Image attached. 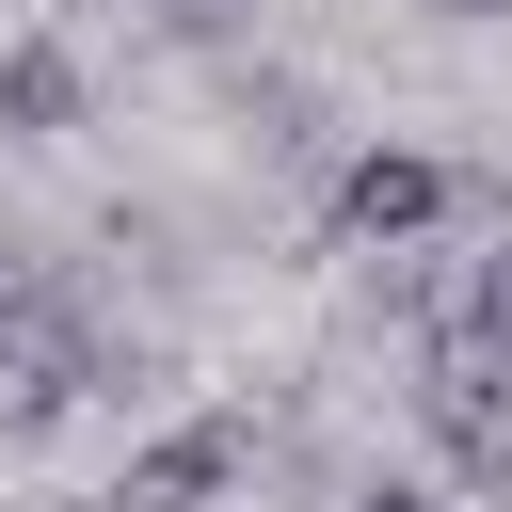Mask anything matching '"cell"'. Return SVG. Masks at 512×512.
Segmentation results:
<instances>
[{"label": "cell", "instance_id": "1", "mask_svg": "<svg viewBox=\"0 0 512 512\" xmlns=\"http://www.w3.org/2000/svg\"><path fill=\"white\" fill-rule=\"evenodd\" d=\"M448 224H512L496 208V176H464V160H432V144H352L336 176H320V240L336 256H432Z\"/></svg>", "mask_w": 512, "mask_h": 512}, {"label": "cell", "instance_id": "2", "mask_svg": "<svg viewBox=\"0 0 512 512\" xmlns=\"http://www.w3.org/2000/svg\"><path fill=\"white\" fill-rule=\"evenodd\" d=\"M96 384H112V304H96V272H64V256H48V288L0 320V432L80 416Z\"/></svg>", "mask_w": 512, "mask_h": 512}, {"label": "cell", "instance_id": "3", "mask_svg": "<svg viewBox=\"0 0 512 512\" xmlns=\"http://www.w3.org/2000/svg\"><path fill=\"white\" fill-rule=\"evenodd\" d=\"M416 432H432V464H448L464 496L512 512V368H480L464 336H432V352H416Z\"/></svg>", "mask_w": 512, "mask_h": 512}, {"label": "cell", "instance_id": "4", "mask_svg": "<svg viewBox=\"0 0 512 512\" xmlns=\"http://www.w3.org/2000/svg\"><path fill=\"white\" fill-rule=\"evenodd\" d=\"M96 112V64L64 32H0V144H64Z\"/></svg>", "mask_w": 512, "mask_h": 512}, {"label": "cell", "instance_id": "5", "mask_svg": "<svg viewBox=\"0 0 512 512\" xmlns=\"http://www.w3.org/2000/svg\"><path fill=\"white\" fill-rule=\"evenodd\" d=\"M224 112H240V160H320V96H304L288 64H240Z\"/></svg>", "mask_w": 512, "mask_h": 512}, {"label": "cell", "instance_id": "6", "mask_svg": "<svg viewBox=\"0 0 512 512\" xmlns=\"http://www.w3.org/2000/svg\"><path fill=\"white\" fill-rule=\"evenodd\" d=\"M448 336H464L480 368H512V224H480V240H464V288H448Z\"/></svg>", "mask_w": 512, "mask_h": 512}, {"label": "cell", "instance_id": "7", "mask_svg": "<svg viewBox=\"0 0 512 512\" xmlns=\"http://www.w3.org/2000/svg\"><path fill=\"white\" fill-rule=\"evenodd\" d=\"M144 16H160V32H192V48H224V32H240V0H144Z\"/></svg>", "mask_w": 512, "mask_h": 512}, {"label": "cell", "instance_id": "8", "mask_svg": "<svg viewBox=\"0 0 512 512\" xmlns=\"http://www.w3.org/2000/svg\"><path fill=\"white\" fill-rule=\"evenodd\" d=\"M336 512H448V496H432V480H384V464H368V480H352Z\"/></svg>", "mask_w": 512, "mask_h": 512}, {"label": "cell", "instance_id": "9", "mask_svg": "<svg viewBox=\"0 0 512 512\" xmlns=\"http://www.w3.org/2000/svg\"><path fill=\"white\" fill-rule=\"evenodd\" d=\"M32 288H48V256H32V240H0V320H16Z\"/></svg>", "mask_w": 512, "mask_h": 512}, {"label": "cell", "instance_id": "10", "mask_svg": "<svg viewBox=\"0 0 512 512\" xmlns=\"http://www.w3.org/2000/svg\"><path fill=\"white\" fill-rule=\"evenodd\" d=\"M416 16H448V32H496V16H512V0H416Z\"/></svg>", "mask_w": 512, "mask_h": 512}]
</instances>
